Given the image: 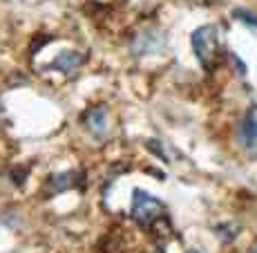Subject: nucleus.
Instances as JSON below:
<instances>
[{
    "label": "nucleus",
    "mask_w": 257,
    "mask_h": 253,
    "mask_svg": "<svg viewBox=\"0 0 257 253\" xmlns=\"http://www.w3.org/2000/svg\"><path fill=\"white\" fill-rule=\"evenodd\" d=\"M192 52H195L197 61L201 63L204 69H210L217 65V58L221 52V38H219V27L217 25H204V27L192 32Z\"/></svg>",
    "instance_id": "f257e3e1"
},
{
    "label": "nucleus",
    "mask_w": 257,
    "mask_h": 253,
    "mask_svg": "<svg viewBox=\"0 0 257 253\" xmlns=\"http://www.w3.org/2000/svg\"><path fill=\"white\" fill-rule=\"evenodd\" d=\"M164 215H166L164 202L152 197L150 193L137 188L135 195H132V217H135L141 226H150V224H155L157 220H161Z\"/></svg>",
    "instance_id": "f03ea898"
},
{
    "label": "nucleus",
    "mask_w": 257,
    "mask_h": 253,
    "mask_svg": "<svg viewBox=\"0 0 257 253\" xmlns=\"http://www.w3.org/2000/svg\"><path fill=\"white\" fill-rule=\"evenodd\" d=\"M87 128L96 139H103L107 135V112L103 108H96V110H90L85 117Z\"/></svg>",
    "instance_id": "7ed1b4c3"
},
{
    "label": "nucleus",
    "mask_w": 257,
    "mask_h": 253,
    "mask_svg": "<svg viewBox=\"0 0 257 253\" xmlns=\"http://www.w3.org/2000/svg\"><path fill=\"white\" fill-rule=\"evenodd\" d=\"M239 135H241V141H246V143H255L257 141V103L248 108L244 121H241Z\"/></svg>",
    "instance_id": "20e7f679"
},
{
    "label": "nucleus",
    "mask_w": 257,
    "mask_h": 253,
    "mask_svg": "<svg viewBox=\"0 0 257 253\" xmlns=\"http://www.w3.org/2000/svg\"><path fill=\"white\" fill-rule=\"evenodd\" d=\"M81 63H83V56L81 54H76V52H63V54H58V58L52 63V69H61V72H74L76 67H81Z\"/></svg>",
    "instance_id": "39448f33"
},
{
    "label": "nucleus",
    "mask_w": 257,
    "mask_h": 253,
    "mask_svg": "<svg viewBox=\"0 0 257 253\" xmlns=\"http://www.w3.org/2000/svg\"><path fill=\"white\" fill-rule=\"evenodd\" d=\"M233 16L237 18V21H241L244 25H248V27L257 29V14L248 12V9H235V12H233Z\"/></svg>",
    "instance_id": "423d86ee"
},
{
    "label": "nucleus",
    "mask_w": 257,
    "mask_h": 253,
    "mask_svg": "<svg viewBox=\"0 0 257 253\" xmlns=\"http://www.w3.org/2000/svg\"><path fill=\"white\" fill-rule=\"evenodd\" d=\"M188 253H197V251H188Z\"/></svg>",
    "instance_id": "0eeeda50"
},
{
    "label": "nucleus",
    "mask_w": 257,
    "mask_h": 253,
    "mask_svg": "<svg viewBox=\"0 0 257 253\" xmlns=\"http://www.w3.org/2000/svg\"><path fill=\"white\" fill-rule=\"evenodd\" d=\"M0 112H3V108H0Z\"/></svg>",
    "instance_id": "6e6552de"
}]
</instances>
